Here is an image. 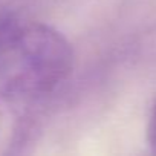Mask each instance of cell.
Returning a JSON list of instances; mask_svg holds the SVG:
<instances>
[{
    "label": "cell",
    "instance_id": "1",
    "mask_svg": "<svg viewBox=\"0 0 156 156\" xmlns=\"http://www.w3.org/2000/svg\"><path fill=\"white\" fill-rule=\"evenodd\" d=\"M72 69V46L57 29L19 17L0 19V94L49 100Z\"/></svg>",
    "mask_w": 156,
    "mask_h": 156
},
{
    "label": "cell",
    "instance_id": "2",
    "mask_svg": "<svg viewBox=\"0 0 156 156\" xmlns=\"http://www.w3.org/2000/svg\"><path fill=\"white\" fill-rule=\"evenodd\" d=\"M48 98L0 94V156L23 154L38 141Z\"/></svg>",
    "mask_w": 156,
    "mask_h": 156
},
{
    "label": "cell",
    "instance_id": "3",
    "mask_svg": "<svg viewBox=\"0 0 156 156\" xmlns=\"http://www.w3.org/2000/svg\"><path fill=\"white\" fill-rule=\"evenodd\" d=\"M147 141L148 145L151 147L153 151H156V103L151 107L150 118H148V126H147Z\"/></svg>",
    "mask_w": 156,
    "mask_h": 156
}]
</instances>
